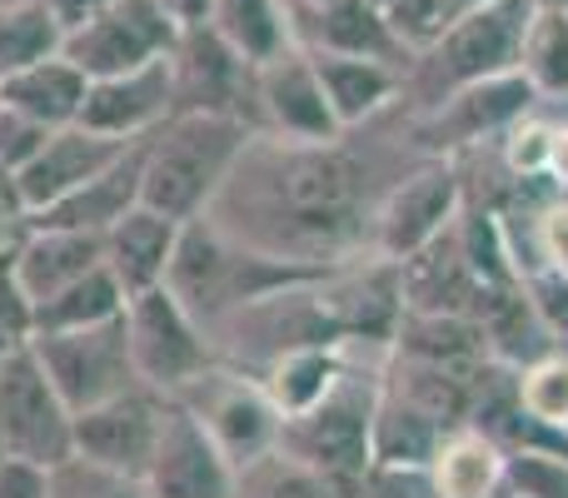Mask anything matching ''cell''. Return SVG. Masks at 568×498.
I'll use <instances>...</instances> for the list:
<instances>
[{"label": "cell", "instance_id": "46", "mask_svg": "<svg viewBox=\"0 0 568 498\" xmlns=\"http://www.w3.org/2000/svg\"><path fill=\"white\" fill-rule=\"evenodd\" d=\"M444 6V26H449V20H459L464 10H474V6H484V0H439Z\"/></svg>", "mask_w": 568, "mask_h": 498}, {"label": "cell", "instance_id": "22", "mask_svg": "<svg viewBox=\"0 0 568 498\" xmlns=\"http://www.w3.org/2000/svg\"><path fill=\"white\" fill-rule=\"evenodd\" d=\"M100 264H105V235L30 225L16 250V284H20V294L36 304V299H45V294L65 289L80 274L100 270Z\"/></svg>", "mask_w": 568, "mask_h": 498}, {"label": "cell", "instance_id": "42", "mask_svg": "<svg viewBox=\"0 0 568 498\" xmlns=\"http://www.w3.org/2000/svg\"><path fill=\"white\" fill-rule=\"evenodd\" d=\"M50 494V469H36V464L6 459L0 464V498H45Z\"/></svg>", "mask_w": 568, "mask_h": 498}, {"label": "cell", "instance_id": "25", "mask_svg": "<svg viewBox=\"0 0 568 498\" xmlns=\"http://www.w3.org/2000/svg\"><path fill=\"white\" fill-rule=\"evenodd\" d=\"M389 354L439 364V369H454V374H474L484 359H494L479 319L474 314H454V309H404Z\"/></svg>", "mask_w": 568, "mask_h": 498}, {"label": "cell", "instance_id": "24", "mask_svg": "<svg viewBox=\"0 0 568 498\" xmlns=\"http://www.w3.org/2000/svg\"><path fill=\"white\" fill-rule=\"evenodd\" d=\"M429 479L439 498H504L509 494V449L494 434L459 424L434 449Z\"/></svg>", "mask_w": 568, "mask_h": 498}, {"label": "cell", "instance_id": "18", "mask_svg": "<svg viewBox=\"0 0 568 498\" xmlns=\"http://www.w3.org/2000/svg\"><path fill=\"white\" fill-rule=\"evenodd\" d=\"M165 120H170V55H160L140 70H125V75L90 80L75 125L110 140H145Z\"/></svg>", "mask_w": 568, "mask_h": 498}, {"label": "cell", "instance_id": "32", "mask_svg": "<svg viewBox=\"0 0 568 498\" xmlns=\"http://www.w3.org/2000/svg\"><path fill=\"white\" fill-rule=\"evenodd\" d=\"M60 40H65V30L55 26L45 0L0 6V80H6L10 70H26L45 55H60Z\"/></svg>", "mask_w": 568, "mask_h": 498}, {"label": "cell", "instance_id": "34", "mask_svg": "<svg viewBox=\"0 0 568 498\" xmlns=\"http://www.w3.org/2000/svg\"><path fill=\"white\" fill-rule=\"evenodd\" d=\"M519 409L539 424L568 429V354L559 344L539 359L519 364Z\"/></svg>", "mask_w": 568, "mask_h": 498}, {"label": "cell", "instance_id": "39", "mask_svg": "<svg viewBox=\"0 0 568 498\" xmlns=\"http://www.w3.org/2000/svg\"><path fill=\"white\" fill-rule=\"evenodd\" d=\"M374 6H379L384 16H389V26L414 45V55H419V50L444 30V6L439 0H374Z\"/></svg>", "mask_w": 568, "mask_h": 498}, {"label": "cell", "instance_id": "40", "mask_svg": "<svg viewBox=\"0 0 568 498\" xmlns=\"http://www.w3.org/2000/svg\"><path fill=\"white\" fill-rule=\"evenodd\" d=\"M45 140H50V125H40V120H30V115H20V110L0 105V170H10V175H16V170L26 165V160L36 155Z\"/></svg>", "mask_w": 568, "mask_h": 498}, {"label": "cell", "instance_id": "45", "mask_svg": "<svg viewBox=\"0 0 568 498\" xmlns=\"http://www.w3.org/2000/svg\"><path fill=\"white\" fill-rule=\"evenodd\" d=\"M284 6H290V20H294V26H300L304 16H314V10H324V6H329V0H284Z\"/></svg>", "mask_w": 568, "mask_h": 498}, {"label": "cell", "instance_id": "6", "mask_svg": "<svg viewBox=\"0 0 568 498\" xmlns=\"http://www.w3.org/2000/svg\"><path fill=\"white\" fill-rule=\"evenodd\" d=\"M125 334H130V359H135L140 384L160 394H185L200 374L220 364V349L210 344V329L180 304L170 284L140 289L125 299Z\"/></svg>", "mask_w": 568, "mask_h": 498}, {"label": "cell", "instance_id": "35", "mask_svg": "<svg viewBox=\"0 0 568 498\" xmlns=\"http://www.w3.org/2000/svg\"><path fill=\"white\" fill-rule=\"evenodd\" d=\"M45 498H145V484L125 479V474H110L85 459H65L60 469H50Z\"/></svg>", "mask_w": 568, "mask_h": 498}, {"label": "cell", "instance_id": "27", "mask_svg": "<svg viewBox=\"0 0 568 498\" xmlns=\"http://www.w3.org/2000/svg\"><path fill=\"white\" fill-rule=\"evenodd\" d=\"M344 374H349V364H344L339 344H294V349L270 354L265 369H260V384L280 404L284 419H294V414L314 409L320 399H329Z\"/></svg>", "mask_w": 568, "mask_h": 498}, {"label": "cell", "instance_id": "12", "mask_svg": "<svg viewBox=\"0 0 568 498\" xmlns=\"http://www.w3.org/2000/svg\"><path fill=\"white\" fill-rule=\"evenodd\" d=\"M459 210H464L459 160H429V165L414 170L409 180H399L379 200V210L369 220V245L379 260L404 264L409 254H419L439 235H449Z\"/></svg>", "mask_w": 568, "mask_h": 498}, {"label": "cell", "instance_id": "16", "mask_svg": "<svg viewBox=\"0 0 568 498\" xmlns=\"http://www.w3.org/2000/svg\"><path fill=\"white\" fill-rule=\"evenodd\" d=\"M140 484L145 498H235V464L220 454V444L185 404L170 399L165 429Z\"/></svg>", "mask_w": 568, "mask_h": 498}, {"label": "cell", "instance_id": "26", "mask_svg": "<svg viewBox=\"0 0 568 498\" xmlns=\"http://www.w3.org/2000/svg\"><path fill=\"white\" fill-rule=\"evenodd\" d=\"M85 90L90 75L65 55H45L26 70H10L0 80V105L20 110V115L40 120V125L60 130V125H75L80 105H85Z\"/></svg>", "mask_w": 568, "mask_h": 498}, {"label": "cell", "instance_id": "51", "mask_svg": "<svg viewBox=\"0 0 568 498\" xmlns=\"http://www.w3.org/2000/svg\"><path fill=\"white\" fill-rule=\"evenodd\" d=\"M0 354H6V349H0Z\"/></svg>", "mask_w": 568, "mask_h": 498}, {"label": "cell", "instance_id": "36", "mask_svg": "<svg viewBox=\"0 0 568 498\" xmlns=\"http://www.w3.org/2000/svg\"><path fill=\"white\" fill-rule=\"evenodd\" d=\"M514 498H568V459L549 449H509Z\"/></svg>", "mask_w": 568, "mask_h": 498}, {"label": "cell", "instance_id": "9", "mask_svg": "<svg viewBox=\"0 0 568 498\" xmlns=\"http://www.w3.org/2000/svg\"><path fill=\"white\" fill-rule=\"evenodd\" d=\"M40 369L50 374V384L60 389V399L70 404V414L95 409V404L115 399V394L135 389L140 374L130 359V334H125V314L105 324H85V329H50V334H30Z\"/></svg>", "mask_w": 568, "mask_h": 498}, {"label": "cell", "instance_id": "7", "mask_svg": "<svg viewBox=\"0 0 568 498\" xmlns=\"http://www.w3.org/2000/svg\"><path fill=\"white\" fill-rule=\"evenodd\" d=\"M0 444L6 459L60 469L75 459V414L40 369L30 344H10L0 354Z\"/></svg>", "mask_w": 568, "mask_h": 498}, {"label": "cell", "instance_id": "41", "mask_svg": "<svg viewBox=\"0 0 568 498\" xmlns=\"http://www.w3.org/2000/svg\"><path fill=\"white\" fill-rule=\"evenodd\" d=\"M534 240H539V264H564L568 270V195L549 200L534 215Z\"/></svg>", "mask_w": 568, "mask_h": 498}, {"label": "cell", "instance_id": "49", "mask_svg": "<svg viewBox=\"0 0 568 498\" xmlns=\"http://www.w3.org/2000/svg\"><path fill=\"white\" fill-rule=\"evenodd\" d=\"M559 349H564V354H568V339H559Z\"/></svg>", "mask_w": 568, "mask_h": 498}, {"label": "cell", "instance_id": "11", "mask_svg": "<svg viewBox=\"0 0 568 498\" xmlns=\"http://www.w3.org/2000/svg\"><path fill=\"white\" fill-rule=\"evenodd\" d=\"M175 399L205 424V434L220 444V454H225L235 469H245L260 454L280 449L284 414H280V404L270 399L265 384H260V374H240V369L215 364V369L200 374Z\"/></svg>", "mask_w": 568, "mask_h": 498}, {"label": "cell", "instance_id": "4", "mask_svg": "<svg viewBox=\"0 0 568 498\" xmlns=\"http://www.w3.org/2000/svg\"><path fill=\"white\" fill-rule=\"evenodd\" d=\"M529 10H534L529 0H484V6L464 10L459 20H449V26L414 55L409 75H404V90H409L424 110L459 85L504 75V70H519V40H524V26H529Z\"/></svg>", "mask_w": 568, "mask_h": 498}, {"label": "cell", "instance_id": "2", "mask_svg": "<svg viewBox=\"0 0 568 498\" xmlns=\"http://www.w3.org/2000/svg\"><path fill=\"white\" fill-rule=\"evenodd\" d=\"M329 270H339V264H314V260H294V254L260 250L250 240L230 235L210 215H200L190 225H180V245L175 260H170L165 284L205 329H215L230 314L250 309V304L270 299V294L304 289V284L324 280Z\"/></svg>", "mask_w": 568, "mask_h": 498}, {"label": "cell", "instance_id": "13", "mask_svg": "<svg viewBox=\"0 0 568 498\" xmlns=\"http://www.w3.org/2000/svg\"><path fill=\"white\" fill-rule=\"evenodd\" d=\"M180 40V26L155 6V0H110L95 20H85L80 30H70L60 40V55L75 60L90 80L100 75H125L150 60L170 55V45Z\"/></svg>", "mask_w": 568, "mask_h": 498}, {"label": "cell", "instance_id": "17", "mask_svg": "<svg viewBox=\"0 0 568 498\" xmlns=\"http://www.w3.org/2000/svg\"><path fill=\"white\" fill-rule=\"evenodd\" d=\"M135 140H110V135H95L85 125H60L50 130V140L26 160V165L10 175L16 185V205L26 215L36 210H50L55 200H65L70 190H80L85 180H95L100 170H110Z\"/></svg>", "mask_w": 568, "mask_h": 498}, {"label": "cell", "instance_id": "43", "mask_svg": "<svg viewBox=\"0 0 568 498\" xmlns=\"http://www.w3.org/2000/svg\"><path fill=\"white\" fill-rule=\"evenodd\" d=\"M105 6H110V0H45V10L55 16V26L65 30V35H70V30H80L85 20H95Z\"/></svg>", "mask_w": 568, "mask_h": 498}, {"label": "cell", "instance_id": "50", "mask_svg": "<svg viewBox=\"0 0 568 498\" xmlns=\"http://www.w3.org/2000/svg\"><path fill=\"white\" fill-rule=\"evenodd\" d=\"M504 498H514V494H504Z\"/></svg>", "mask_w": 568, "mask_h": 498}, {"label": "cell", "instance_id": "28", "mask_svg": "<svg viewBox=\"0 0 568 498\" xmlns=\"http://www.w3.org/2000/svg\"><path fill=\"white\" fill-rule=\"evenodd\" d=\"M444 424L434 414H424L419 404H409L404 394L384 389L374 394V429H369V449L374 464H404V469H429L434 449L444 439Z\"/></svg>", "mask_w": 568, "mask_h": 498}, {"label": "cell", "instance_id": "23", "mask_svg": "<svg viewBox=\"0 0 568 498\" xmlns=\"http://www.w3.org/2000/svg\"><path fill=\"white\" fill-rule=\"evenodd\" d=\"M320 85L329 95V110L344 130L374 120L384 105L404 95V75L409 70L389 65V60H369V55H339V50H310Z\"/></svg>", "mask_w": 568, "mask_h": 498}, {"label": "cell", "instance_id": "48", "mask_svg": "<svg viewBox=\"0 0 568 498\" xmlns=\"http://www.w3.org/2000/svg\"><path fill=\"white\" fill-rule=\"evenodd\" d=\"M0 464H6V444H0Z\"/></svg>", "mask_w": 568, "mask_h": 498}, {"label": "cell", "instance_id": "44", "mask_svg": "<svg viewBox=\"0 0 568 498\" xmlns=\"http://www.w3.org/2000/svg\"><path fill=\"white\" fill-rule=\"evenodd\" d=\"M160 10H165L170 20H175L180 30L190 26H210V10H215V0H155Z\"/></svg>", "mask_w": 568, "mask_h": 498}, {"label": "cell", "instance_id": "10", "mask_svg": "<svg viewBox=\"0 0 568 498\" xmlns=\"http://www.w3.org/2000/svg\"><path fill=\"white\" fill-rule=\"evenodd\" d=\"M235 115L260 130L255 65L215 26H190L170 45V115Z\"/></svg>", "mask_w": 568, "mask_h": 498}, {"label": "cell", "instance_id": "47", "mask_svg": "<svg viewBox=\"0 0 568 498\" xmlns=\"http://www.w3.org/2000/svg\"><path fill=\"white\" fill-rule=\"evenodd\" d=\"M534 10H568V0H529Z\"/></svg>", "mask_w": 568, "mask_h": 498}, {"label": "cell", "instance_id": "38", "mask_svg": "<svg viewBox=\"0 0 568 498\" xmlns=\"http://www.w3.org/2000/svg\"><path fill=\"white\" fill-rule=\"evenodd\" d=\"M349 498H439L429 469H404V464H369Z\"/></svg>", "mask_w": 568, "mask_h": 498}, {"label": "cell", "instance_id": "19", "mask_svg": "<svg viewBox=\"0 0 568 498\" xmlns=\"http://www.w3.org/2000/svg\"><path fill=\"white\" fill-rule=\"evenodd\" d=\"M294 40L304 50H339V55H369V60H389V65L409 70L414 65V45L389 26L374 0H329L324 10L304 16L294 26Z\"/></svg>", "mask_w": 568, "mask_h": 498}, {"label": "cell", "instance_id": "29", "mask_svg": "<svg viewBox=\"0 0 568 498\" xmlns=\"http://www.w3.org/2000/svg\"><path fill=\"white\" fill-rule=\"evenodd\" d=\"M130 294L120 289V280L110 274V264L70 280L65 289L45 294L30 304V334H50V329H85V324H105L115 314H125Z\"/></svg>", "mask_w": 568, "mask_h": 498}, {"label": "cell", "instance_id": "33", "mask_svg": "<svg viewBox=\"0 0 568 498\" xmlns=\"http://www.w3.org/2000/svg\"><path fill=\"white\" fill-rule=\"evenodd\" d=\"M235 498H339L324 474H314L304 459L284 449H270L235 469Z\"/></svg>", "mask_w": 568, "mask_h": 498}, {"label": "cell", "instance_id": "15", "mask_svg": "<svg viewBox=\"0 0 568 498\" xmlns=\"http://www.w3.org/2000/svg\"><path fill=\"white\" fill-rule=\"evenodd\" d=\"M255 105H260V135L300 140V145L344 140V125L334 120L314 55L304 45L284 50V55L265 60L255 70Z\"/></svg>", "mask_w": 568, "mask_h": 498}, {"label": "cell", "instance_id": "20", "mask_svg": "<svg viewBox=\"0 0 568 498\" xmlns=\"http://www.w3.org/2000/svg\"><path fill=\"white\" fill-rule=\"evenodd\" d=\"M140 175H145V140L125 150L110 170H100L95 180H85L80 190H70L65 200H55L50 210L26 215L30 225H50V230H90V235H105L125 210L140 205Z\"/></svg>", "mask_w": 568, "mask_h": 498}, {"label": "cell", "instance_id": "3", "mask_svg": "<svg viewBox=\"0 0 568 498\" xmlns=\"http://www.w3.org/2000/svg\"><path fill=\"white\" fill-rule=\"evenodd\" d=\"M255 135L260 130L235 115H200V110L170 115L165 125L145 135L140 205L160 210L180 225L210 215L245 150L255 145Z\"/></svg>", "mask_w": 568, "mask_h": 498}, {"label": "cell", "instance_id": "30", "mask_svg": "<svg viewBox=\"0 0 568 498\" xmlns=\"http://www.w3.org/2000/svg\"><path fill=\"white\" fill-rule=\"evenodd\" d=\"M210 26H215L255 70L265 65V60H275V55H284V50L300 45L284 0H215Z\"/></svg>", "mask_w": 568, "mask_h": 498}, {"label": "cell", "instance_id": "8", "mask_svg": "<svg viewBox=\"0 0 568 498\" xmlns=\"http://www.w3.org/2000/svg\"><path fill=\"white\" fill-rule=\"evenodd\" d=\"M534 105H539V90L519 70H504V75L474 80V85H459L444 100L424 105L409 125V145L429 160H459L464 150H479L484 140H504V130L534 115Z\"/></svg>", "mask_w": 568, "mask_h": 498}, {"label": "cell", "instance_id": "37", "mask_svg": "<svg viewBox=\"0 0 568 498\" xmlns=\"http://www.w3.org/2000/svg\"><path fill=\"white\" fill-rule=\"evenodd\" d=\"M524 299L534 304V314L554 334V344L568 339V270L564 264H534V270H524Z\"/></svg>", "mask_w": 568, "mask_h": 498}, {"label": "cell", "instance_id": "5", "mask_svg": "<svg viewBox=\"0 0 568 498\" xmlns=\"http://www.w3.org/2000/svg\"><path fill=\"white\" fill-rule=\"evenodd\" d=\"M374 394H379V379L364 384L359 374H344L329 399H320L314 409L284 419L280 449L304 459L314 474H324V479L339 489V498H349L354 484L364 479V469L374 464V449H369Z\"/></svg>", "mask_w": 568, "mask_h": 498}, {"label": "cell", "instance_id": "31", "mask_svg": "<svg viewBox=\"0 0 568 498\" xmlns=\"http://www.w3.org/2000/svg\"><path fill=\"white\" fill-rule=\"evenodd\" d=\"M519 75L539 90V100H568V10H529Z\"/></svg>", "mask_w": 568, "mask_h": 498}, {"label": "cell", "instance_id": "14", "mask_svg": "<svg viewBox=\"0 0 568 498\" xmlns=\"http://www.w3.org/2000/svg\"><path fill=\"white\" fill-rule=\"evenodd\" d=\"M165 409L170 394L135 384V389L115 394V399L95 404V409L75 414V459L100 464L110 474H125V479H145L150 454L160 444L165 429Z\"/></svg>", "mask_w": 568, "mask_h": 498}, {"label": "cell", "instance_id": "1", "mask_svg": "<svg viewBox=\"0 0 568 498\" xmlns=\"http://www.w3.org/2000/svg\"><path fill=\"white\" fill-rule=\"evenodd\" d=\"M364 165L339 140L300 145V140L255 135L235 165L225 195H240L250 230L240 240L314 264H349L344 254L364 235Z\"/></svg>", "mask_w": 568, "mask_h": 498}, {"label": "cell", "instance_id": "21", "mask_svg": "<svg viewBox=\"0 0 568 498\" xmlns=\"http://www.w3.org/2000/svg\"><path fill=\"white\" fill-rule=\"evenodd\" d=\"M175 245H180V220L160 215L150 205H135L105 230V264L120 280V289L140 294V289L165 284Z\"/></svg>", "mask_w": 568, "mask_h": 498}]
</instances>
